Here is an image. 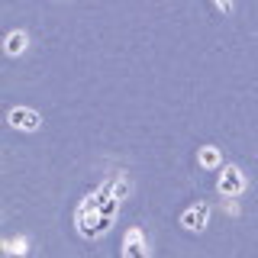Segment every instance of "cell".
<instances>
[{
  "instance_id": "3",
  "label": "cell",
  "mask_w": 258,
  "mask_h": 258,
  "mask_svg": "<svg viewBox=\"0 0 258 258\" xmlns=\"http://www.w3.org/2000/svg\"><path fill=\"white\" fill-rule=\"evenodd\" d=\"M7 123L13 129H23V133H36L42 126V116L32 107H13V110H7Z\"/></svg>"
},
{
  "instance_id": "7",
  "label": "cell",
  "mask_w": 258,
  "mask_h": 258,
  "mask_svg": "<svg viewBox=\"0 0 258 258\" xmlns=\"http://www.w3.org/2000/svg\"><path fill=\"white\" fill-rule=\"evenodd\" d=\"M197 165H200V168H216V165H223V152L216 149V145H204V149L197 152Z\"/></svg>"
},
{
  "instance_id": "6",
  "label": "cell",
  "mask_w": 258,
  "mask_h": 258,
  "mask_svg": "<svg viewBox=\"0 0 258 258\" xmlns=\"http://www.w3.org/2000/svg\"><path fill=\"white\" fill-rule=\"evenodd\" d=\"M26 45H29V36H26L23 29L7 32V39H4V52H7V55H20V52H26Z\"/></svg>"
},
{
  "instance_id": "1",
  "label": "cell",
  "mask_w": 258,
  "mask_h": 258,
  "mask_svg": "<svg viewBox=\"0 0 258 258\" xmlns=\"http://www.w3.org/2000/svg\"><path fill=\"white\" fill-rule=\"evenodd\" d=\"M75 226H78V232H81L84 239H97V236H107V232H110L113 223L103 220L100 200H97V190L87 194V197L81 200V207H78V213H75Z\"/></svg>"
},
{
  "instance_id": "8",
  "label": "cell",
  "mask_w": 258,
  "mask_h": 258,
  "mask_svg": "<svg viewBox=\"0 0 258 258\" xmlns=\"http://www.w3.org/2000/svg\"><path fill=\"white\" fill-rule=\"evenodd\" d=\"M4 252L10 255V258H23V255L29 252V239H26V236H20V239H7V242H4Z\"/></svg>"
},
{
  "instance_id": "4",
  "label": "cell",
  "mask_w": 258,
  "mask_h": 258,
  "mask_svg": "<svg viewBox=\"0 0 258 258\" xmlns=\"http://www.w3.org/2000/svg\"><path fill=\"white\" fill-rule=\"evenodd\" d=\"M123 258H149V245H145V236L139 226H133L123 236Z\"/></svg>"
},
{
  "instance_id": "2",
  "label": "cell",
  "mask_w": 258,
  "mask_h": 258,
  "mask_svg": "<svg viewBox=\"0 0 258 258\" xmlns=\"http://www.w3.org/2000/svg\"><path fill=\"white\" fill-rule=\"evenodd\" d=\"M245 187H248V181H245V174H242V168L239 165H223L220 181H216V190H220L223 197H239Z\"/></svg>"
},
{
  "instance_id": "9",
  "label": "cell",
  "mask_w": 258,
  "mask_h": 258,
  "mask_svg": "<svg viewBox=\"0 0 258 258\" xmlns=\"http://www.w3.org/2000/svg\"><path fill=\"white\" fill-rule=\"evenodd\" d=\"M107 187H110V194L116 200H123L126 194H129V181H126V177H113V181H107Z\"/></svg>"
},
{
  "instance_id": "5",
  "label": "cell",
  "mask_w": 258,
  "mask_h": 258,
  "mask_svg": "<svg viewBox=\"0 0 258 258\" xmlns=\"http://www.w3.org/2000/svg\"><path fill=\"white\" fill-rule=\"evenodd\" d=\"M207 220H210V207L207 204H190L181 213V226H184V229H190V232H200L207 226Z\"/></svg>"
}]
</instances>
